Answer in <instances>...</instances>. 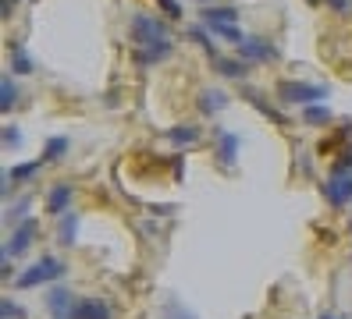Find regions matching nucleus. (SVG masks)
Returning <instances> with one entry per match:
<instances>
[{"label":"nucleus","mask_w":352,"mask_h":319,"mask_svg":"<svg viewBox=\"0 0 352 319\" xmlns=\"http://www.w3.org/2000/svg\"><path fill=\"white\" fill-rule=\"evenodd\" d=\"M0 96H4V99H0V106H4V110H11V106H14V96H18V89H14L11 78H4V85H0Z\"/></svg>","instance_id":"23"},{"label":"nucleus","mask_w":352,"mask_h":319,"mask_svg":"<svg viewBox=\"0 0 352 319\" xmlns=\"http://www.w3.org/2000/svg\"><path fill=\"white\" fill-rule=\"evenodd\" d=\"M11 64H14L18 75H29V71H32V64H29V57H25L22 47H11Z\"/></svg>","instance_id":"20"},{"label":"nucleus","mask_w":352,"mask_h":319,"mask_svg":"<svg viewBox=\"0 0 352 319\" xmlns=\"http://www.w3.org/2000/svg\"><path fill=\"white\" fill-rule=\"evenodd\" d=\"M164 57H171V43H168V39L153 43V47L135 50V64H142V68H150V64H157V60H164Z\"/></svg>","instance_id":"11"},{"label":"nucleus","mask_w":352,"mask_h":319,"mask_svg":"<svg viewBox=\"0 0 352 319\" xmlns=\"http://www.w3.org/2000/svg\"><path fill=\"white\" fill-rule=\"evenodd\" d=\"M239 57H242L245 64H253V60H278V47H271L267 39L245 36V43L239 47Z\"/></svg>","instance_id":"6"},{"label":"nucleus","mask_w":352,"mask_h":319,"mask_svg":"<svg viewBox=\"0 0 352 319\" xmlns=\"http://www.w3.org/2000/svg\"><path fill=\"white\" fill-rule=\"evenodd\" d=\"M18 4V0H4V14H11V8Z\"/></svg>","instance_id":"29"},{"label":"nucleus","mask_w":352,"mask_h":319,"mask_svg":"<svg viewBox=\"0 0 352 319\" xmlns=\"http://www.w3.org/2000/svg\"><path fill=\"white\" fill-rule=\"evenodd\" d=\"M224 106H228V96L221 89H203L199 93V110L203 114H217V110H224Z\"/></svg>","instance_id":"15"},{"label":"nucleus","mask_w":352,"mask_h":319,"mask_svg":"<svg viewBox=\"0 0 352 319\" xmlns=\"http://www.w3.org/2000/svg\"><path fill=\"white\" fill-rule=\"evenodd\" d=\"M36 170H39V163H18L8 170V181H29V178H36Z\"/></svg>","instance_id":"19"},{"label":"nucleus","mask_w":352,"mask_h":319,"mask_svg":"<svg viewBox=\"0 0 352 319\" xmlns=\"http://www.w3.org/2000/svg\"><path fill=\"white\" fill-rule=\"evenodd\" d=\"M302 121L306 124H327L331 121V110H327V106H306V110H302Z\"/></svg>","instance_id":"18"},{"label":"nucleus","mask_w":352,"mask_h":319,"mask_svg":"<svg viewBox=\"0 0 352 319\" xmlns=\"http://www.w3.org/2000/svg\"><path fill=\"white\" fill-rule=\"evenodd\" d=\"M164 39H168V25H164L160 18H150V14H135L132 18V43H135V50L153 47V43H164Z\"/></svg>","instance_id":"2"},{"label":"nucleus","mask_w":352,"mask_h":319,"mask_svg":"<svg viewBox=\"0 0 352 319\" xmlns=\"http://www.w3.org/2000/svg\"><path fill=\"white\" fill-rule=\"evenodd\" d=\"M199 4H210V0H199Z\"/></svg>","instance_id":"31"},{"label":"nucleus","mask_w":352,"mask_h":319,"mask_svg":"<svg viewBox=\"0 0 352 319\" xmlns=\"http://www.w3.org/2000/svg\"><path fill=\"white\" fill-rule=\"evenodd\" d=\"M189 39H196V43H199V47H203L206 54H210V57L217 60V47H214V43H210V39H206V32H203V29H189Z\"/></svg>","instance_id":"24"},{"label":"nucleus","mask_w":352,"mask_h":319,"mask_svg":"<svg viewBox=\"0 0 352 319\" xmlns=\"http://www.w3.org/2000/svg\"><path fill=\"white\" fill-rule=\"evenodd\" d=\"M160 8L168 11V18H182V4H178V0H160Z\"/></svg>","instance_id":"27"},{"label":"nucleus","mask_w":352,"mask_h":319,"mask_svg":"<svg viewBox=\"0 0 352 319\" xmlns=\"http://www.w3.org/2000/svg\"><path fill=\"white\" fill-rule=\"evenodd\" d=\"M324 199L335 206V209H342L352 199V174H331L324 181Z\"/></svg>","instance_id":"5"},{"label":"nucleus","mask_w":352,"mask_h":319,"mask_svg":"<svg viewBox=\"0 0 352 319\" xmlns=\"http://www.w3.org/2000/svg\"><path fill=\"white\" fill-rule=\"evenodd\" d=\"M68 206H72V185H68V181H57V185L47 191V213H54V217H65Z\"/></svg>","instance_id":"9"},{"label":"nucleus","mask_w":352,"mask_h":319,"mask_svg":"<svg viewBox=\"0 0 352 319\" xmlns=\"http://www.w3.org/2000/svg\"><path fill=\"white\" fill-rule=\"evenodd\" d=\"M331 8H338V11H349V0H327Z\"/></svg>","instance_id":"28"},{"label":"nucleus","mask_w":352,"mask_h":319,"mask_svg":"<svg viewBox=\"0 0 352 319\" xmlns=\"http://www.w3.org/2000/svg\"><path fill=\"white\" fill-rule=\"evenodd\" d=\"M331 170H335V174H349V170H352V142L342 149V156L331 163Z\"/></svg>","instance_id":"22"},{"label":"nucleus","mask_w":352,"mask_h":319,"mask_svg":"<svg viewBox=\"0 0 352 319\" xmlns=\"http://www.w3.org/2000/svg\"><path fill=\"white\" fill-rule=\"evenodd\" d=\"M320 319H338V316H331V312H324V316H320Z\"/></svg>","instance_id":"30"},{"label":"nucleus","mask_w":352,"mask_h":319,"mask_svg":"<svg viewBox=\"0 0 352 319\" xmlns=\"http://www.w3.org/2000/svg\"><path fill=\"white\" fill-rule=\"evenodd\" d=\"M60 276H65V266H60L57 259H54V255H43V259H36L22 276H18V287H39V284H50V281H60Z\"/></svg>","instance_id":"1"},{"label":"nucleus","mask_w":352,"mask_h":319,"mask_svg":"<svg viewBox=\"0 0 352 319\" xmlns=\"http://www.w3.org/2000/svg\"><path fill=\"white\" fill-rule=\"evenodd\" d=\"M327 96V85H309V82H278V99L281 103H306L314 106L317 99Z\"/></svg>","instance_id":"3"},{"label":"nucleus","mask_w":352,"mask_h":319,"mask_svg":"<svg viewBox=\"0 0 352 319\" xmlns=\"http://www.w3.org/2000/svg\"><path fill=\"white\" fill-rule=\"evenodd\" d=\"M217 156H221V163L224 167H235V156H239V145H242V139L235 135V132H224V128H217Z\"/></svg>","instance_id":"10"},{"label":"nucleus","mask_w":352,"mask_h":319,"mask_svg":"<svg viewBox=\"0 0 352 319\" xmlns=\"http://www.w3.org/2000/svg\"><path fill=\"white\" fill-rule=\"evenodd\" d=\"M57 234H60V245H75V234H78V217L75 213H65V217H60Z\"/></svg>","instance_id":"16"},{"label":"nucleus","mask_w":352,"mask_h":319,"mask_svg":"<svg viewBox=\"0 0 352 319\" xmlns=\"http://www.w3.org/2000/svg\"><path fill=\"white\" fill-rule=\"evenodd\" d=\"M68 319H114V316H111V305L100 302V298H78Z\"/></svg>","instance_id":"7"},{"label":"nucleus","mask_w":352,"mask_h":319,"mask_svg":"<svg viewBox=\"0 0 352 319\" xmlns=\"http://www.w3.org/2000/svg\"><path fill=\"white\" fill-rule=\"evenodd\" d=\"M32 234H36V220H22L14 231H11V238L4 245V259H14V255H25L29 245H32Z\"/></svg>","instance_id":"4"},{"label":"nucleus","mask_w":352,"mask_h":319,"mask_svg":"<svg viewBox=\"0 0 352 319\" xmlns=\"http://www.w3.org/2000/svg\"><path fill=\"white\" fill-rule=\"evenodd\" d=\"M4 145H8V149H14V145H22V132H18L14 124H8V128H4Z\"/></svg>","instance_id":"26"},{"label":"nucleus","mask_w":352,"mask_h":319,"mask_svg":"<svg viewBox=\"0 0 352 319\" xmlns=\"http://www.w3.org/2000/svg\"><path fill=\"white\" fill-rule=\"evenodd\" d=\"M164 319H196L189 309H185L182 302H178V298H171V302H168V309H164Z\"/></svg>","instance_id":"21"},{"label":"nucleus","mask_w":352,"mask_h":319,"mask_svg":"<svg viewBox=\"0 0 352 319\" xmlns=\"http://www.w3.org/2000/svg\"><path fill=\"white\" fill-rule=\"evenodd\" d=\"M199 124H178V128H168V139L175 145H196L199 142Z\"/></svg>","instance_id":"13"},{"label":"nucleus","mask_w":352,"mask_h":319,"mask_svg":"<svg viewBox=\"0 0 352 319\" xmlns=\"http://www.w3.org/2000/svg\"><path fill=\"white\" fill-rule=\"evenodd\" d=\"M0 316H4V319H25V309H22V305H14L11 298H4V305H0Z\"/></svg>","instance_id":"25"},{"label":"nucleus","mask_w":352,"mask_h":319,"mask_svg":"<svg viewBox=\"0 0 352 319\" xmlns=\"http://www.w3.org/2000/svg\"><path fill=\"white\" fill-rule=\"evenodd\" d=\"M65 149H68V139H65V135L50 139V142L43 145V160H60V156H65Z\"/></svg>","instance_id":"17"},{"label":"nucleus","mask_w":352,"mask_h":319,"mask_svg":"<svg viewBox=\"0 0 352 319\" xmlns=\"http://www.w3.org/2000/svg\"><path fill=\"white\" fill-rule=\"evenodd\" d=\"M235 18H239V11L228 8V4H224V8L214 4V8L203 11V21H206V25H235Z\"/></svg>","instance_id":"14"},{"label":"nucleus","mask_w":352,"mask_h":319,"mask_svg":"<svg viewBox=\"0 0 352 319\" xmlns=\"http://www.w3.org/2000/svg\"><path fill=\"white\" fill-rule=\"evenodd\" d=\"M214 68L221 75H228V78H245V75H250V64H245L242 57H217Z\"/></svg>","instance_id":"12"},{"label":"nucleus","mask_w":352,"mask_h":319,"mask_svg":"<svg viewBox=\"0 0 352 319\" xmlns=\"http://www.w3.org/2000/svg\"><path fill=\"white\" fill-rule=\"evenodd\" d=\"M72 305H75V298H72L68 287H50L47 291V309H50L54 319H68L72 316Z\"/></svg>","instance_id":"8"}]
</instances>
